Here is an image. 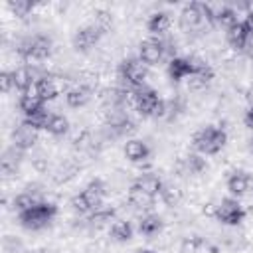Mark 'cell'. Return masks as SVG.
Instances as JSON below:
<instances>
[{"label":"cell","instance_id":"19","mask_svg":"<svg viewBox=\"0 0 253 253\" xmlns=\"http://www.w3.org/2000/svg\"><path fill=\"white\" fill-rule=\"evenodd\" d=\"M249 188H251V176H249L247 172L235 170V172L229 174V178H227V190H229V194H231L233 198L243 196Z\"/></svg>","mask_w":253,"mask_h":253},{"label":"cell","instance_id":"34","mask_svg":"<svg viewBox=\"0 0 253 253\" xmlns=\"http://www.w3.org/2000/svg\"><path fill=\"white\" fill-rule=\"evenodd\" d=\"M160 198H162L164 204L176 206V204L180 202V198H182V192H180L178 188H174V186H166V184H164V188H162V192H160Z\"/></svg>","mask_w":253,"mask_h":253},{"label":"cell","instance_id":"5","mask_svg":"<svg viewBox=\"0 0 253 253\" xmlns=\"http://www.w3.org/2000/svg\"><path fill=\"white\" fill-rule=\"evenodd\" d=\"M130 95H132L134 109L142 117H166V101L160 99L152 87L142 85V87L130 91Z\"/></svg>","mask_w":253,"mask_h":253},{"label":"cell","instance_id":"28","mask_svg":"<svg viewBox=\"0 0 253 253\" xmlns=\"http://www.w3.org/2000/svg\"><path fill=\"white\" fill-rule=\"evenodd\" d=\"M67 128H69V121H67L63 115H59V113H51L45 130H47L49 134H53V136H61V134L67 132Z\"/></svg>","mask_w":253,"mask_h":253},{"label":"cell","instance_id":"16","mask_svg":"<svg viewBox=\"0 0 253 253\" xmlns=\"http://www.w3.org/2000/svg\"><path fill=\"white\" fill-rule=\"evenodd\" d=\"M125 156H126L130 162L140 164V162H146V160H148L150 148H148V144H146L144 140H140V138H130V140H126V144H125Z\"/></svg>","mask_w":253,"mask_h":253},{"label":"cell","instance_id":"33","mask_svg":"<svg viewBox=\"0 0 253 253\" xmlns=\"http://www.w3.org/2000/svg\"><path fill=\"white\" fill-rule=\"evenodd\" d=\"M8 8L18 18H26L34 10V2H30V0H12V2H8Z\"/></svg>","mask_w":253,"mask_h":253},{"label":"cell","instance_id":"26","mask_svg":"<svg viewBox=\"0 0 253 253\" xmlns=\"http://www.w3.org/2000/svg\"><path fill=\"white\" fill-rule=\"evenodd\" d=\"M132 233H134V227H132V223L126 221V219H117V221L111 225V237H113L115 241H119V243L128 241V239L132 237Z\"/></svg>","mask_w":253,"mask_h":253},{"label":"cell","instance_id":"31","mask_svg":"<svg viewBox=\"0 0 253 253\" xmlns=\"http://www.w3.org/2000/svg\"><path fill=\"white\" fill-rule=\"evenodd\" d=\"M113 217H115V210L113 208H105V206H101L99 210H95L93 213H89V223L91 225H105V223H109V221H113Z\"/></svg>","mask_w":253,"mask_h":253},{"label":"cell","instance_id":"6","mask_svg":"<svg viewBox=\"0 0 253 253\" xmlns=\"http://www.w3.org/2000/svg\"><path fill=\"white\" fill-rule=\"evenodd\" d=\"M119 79L128 87V91H134L146 83L148 77V65L140 57H126L119 63Z\"/></svg>","mask_w":253,"mask_h":253},{"label":"cell","instance_id":"30","mask_svg":"<svg viewBox=\"0 0 253 253\" xmlns=\"http://www.w3.org/2000/svg\"><path fill=\"white\" fill-rule=\"evenodd\" d=\"M235 22H239V20H237V12L231 6H221L219 10H215V24H219V26H223L227 30Z\"/></svg>","mask_w":253,"mask_h":253},{"label":"cell","instance_id":"17","mask_svg":"<svg viewBox=\"0 0 253 253\" xmlns=\"http://www.w3.org/2000/svg\"><path fill=\"white\" fill-rule=\"evenodd\" d=\"M211 79H213V69L208 63L196 59V71L188 77V87L190 89H204Z\"/></svg>","mask_w":253,"mask_h":253},{"label":"cell","instance_id":"2","mask_svg":"<svg viewBox=\"0 0 253 253\" xmlns=\"http://www.w3.org/2000/svg\"><path fill=\"white\" fill-rule=\"evenodd\" d=\"M227 142V132L217 126V125H206L202 128H198L192 136V144L196 148V152L210 156V154H217Z\"/></svg>","mask_w":253,"mask_h":253},{"label":"cell","instance_id":"7","mask_svg":"<svg viewBox=\"0 0 253 253\" xmlns=\"http://www.w3.org/2000/svg\"><path fill=\"white\" fill-rule=\"evenodd\" d=\"M51 49H53V42L43 34L28 36L18 43V53L26 61H43L51 55Z\"/></svg>","mask_w":253,"mask_h":253},{"label":"cell","instance_id":"22","mask_svg":"<svg viewBox=\"0 0 253 253\" xmlns=\"http://www.w3.org/2000/svg\"><path fill=\"white\" fill-rule=\"evenodd\" d=\"M132 184H136L140 190H144V192H146V194H150L152 198H158V196H160V192H162V188H164L162 180H160L156 174H150V172L140 174Z\"/></svg>","mask_w":253,"mask_h":253},{"label":"cell","instance_id":"18","mask_svg":"<svg viewBox=\"0 0 253 253\" xmlns=\"http://www.w3.org/2000/svg\"><path fill=\"white\" fill-rule=\"evenodd\" d=\"M18 107H20V111H22L24 119L34 117V115H38V113L45 111V103H43L36 93H32V91L22 93V97H20V101H18Z\"/></svg>","mask_w":253,"mask_h":253},{"label":"cell","instance_id":"32","mask_svg":"<svg viewBox=\"0 0 253 253\" xmlns=\"http://www.w3.org/2000/svg\"><path fill=\"white\" fill-rule=\"evenodd\" d=\"M49 117H51V113H49V111H42V113H38V115H34V117H28V119H24V123H26L28 126L36 128V130L40 132V130H45V128H47Z\"/></svg>","mask_w":253,"mask_h":253},{"label":"cell","instance_id":"37","mask_svg":"<svg viewBox=\"0 0 253 253\" xmlns=\"http://www.w3.org/2000/svg\"><path fill=\"white\" fill-rule=\"evenodd\" d=\"M198 245H202L200 239H192V241H186L182 245V251L180 253H198Z\"/></svg>","mask_w":253,"mask_h":253},{"label":"cell","instance_id":"24","mask_svg":"<svg viewBox=\"0 0 253 253\" xmlns=\"http://www.w3.org/2000/svg\"><path fill=\"white\" fill-rule=\"evenodd\" d=\"M156 198H152L150 194H146L144 190H140L136 184H132L130 186V190H128V204L132 206V208H140V210H146V208H150L152 206V202H154Z\"/></svg>","mask_w":253,"mask_h":253},{"label":"cell","instance_id":"3","mask_svg":"<svg viewBox=\"0 0 253 253\" xmlns=\"http://www.w3.org/2000/svg\"><path fill=\"white\" fill-rule=\"evenodd\" d=\"M107 194V186L101 178L91 180L79 194L71 198V208L79 213H93L103 206V198Z\"/></svg>","mask_w":253,"mask_h":253},{"label":"cell","instance_id":"1","mask_svg":"<svg viewBox=\"0 0 253 253\" xmlns=\"http://www.w3.org/2000/svg\"><path fill=\"white\" fill-rule=\"evenodd\" d=\"M215 24V10L204 2H190L180 12V28L184 32H196Z\"/></svg>","mask_w":253,"mask_h":253},{"label":"cell","instance_id":"8","mask_svg":"<svg viewBox=\"0 0 253 253\" xmlns=\"http://www.w3.org/2000/svg\"><path fill=\"white\" fill-rule=\"evenodd\" d=\"M168 53H172L170 43H168L166 40H162V38L150 36V38L142 40L140 45H138V57H140L148 67L158 65Z\"/></svg>","mask_w":253,"mask_h":253},{"label":"cell","instance_id":"10","mask_svg":"<svg viewBox=\"0 0 253 253\" xmlns=\"http://www.w3.org/2000/svg\"><path fill=\"white\" fill-rule=\"evenodd\" d=\"M103 30L97 26V24H87L83 28H79L75 34H73V47L75 51H89L91 47H95L99 43V40L103 38Z\"/></svg>","mask_w":253,"mask_h":253},{"label":"cell","instance_id":"38","mask_svg":"<svg viewBox=\"0 0 253 253\" xmlns=\"http://www.w3.org/2000/svg\"><path fill=\"white\" fill-rule=\"evenodd\" d=\"M243 24H245V28H247V32L251 34V38H253V10H249L247 14H245V18L241 20Z\"/></svg>","mask_w":253,"mask_h":253},{"label":"cell","instance_id":"27","mask_svg":"<svg viewBox=\"0 0 253 253\" xmlns=\"http://www.w3.org/2000/svg\"><path fill=\"white\" fill-rule=\"evenodd\" d=\"M22 154H24V152H22L20 148H16V146L8 148V150L2 154V172H4V174H12V172H16Z\"/></svg>","mask_w":253,"mask_h":253},{"label":"cell","instance_id":"40","mask_svg":"<svg viewBox=\"0 0 253 253\" xmlns=\"http://www.w3.org/2000/svg\"><path fill=\"white\" fill-rule=\"evenodd\" d=\"M249 150H251V152H253V138H251V140H249Z\"/></svg>","mask_w":253,"mask_h":253},{"label":"cell","instance_id":"23","mask_svg":"<svg viewBox=\"0 0 253 253\" xmlns=\"http://www.w3.org/2000/svg\"><path fill=\"white\" fill-rule=\"evenodd\" d=\"M160 229H162V217L156 215V213H146L138 219V231L146 237L156 235Z\"/></svg>","mask_w":253,"mask_h":253},{"label":"cell","instance_id":"12","mask_svg":"<svg viewBox=\"0 0 253 253\" xmlns=\"http://www.w3.org/2000/svg\"><path fill=\"white\" fill-rule=\"evenodd\" d=\"M42 75H43V73H42ZM42 75L38 73L36 67H32V65H22V67H18V69L12 71L14 89H18V91H22V93H28V91L36 85V81H38Z\"/></svg>","mask_w":253,"mask_h":253},{"label":"cell","instance_id":"39","mask_svg":"<svg viewBox=\"0 0 253 253\" xmlns=\"http://www.w3.org/2000/svg\"><path fill=\"white\" fill-rule=\"evenodd\" d=\"M243 121H245V126L253 130V105H251V107L245 111V117H243Z\"/></svg>","mask_w":253,"mask_h":253},{"label":"cell","instance_id":"13","mask_svg":"<svg viewBox=\"0 0 253 253\" xmlns=\"http://www.w3.org/2000/svg\"><path fill=\"white\" fill-rule=\"evenodd\" d=\"M225 38H227V43L233 49H237V51L245 49L249 45V42H251V34L247 32V28H245L243 22H235L233 26H229L225 30Z\"/></svg>","mask_w":253,"mask_h":253},{"label":"cell","instance_id":"9","mask_svg":"<svg viewBox=\"0 0 253 253\" xmlns=\"http://www.w3.org/2000/svg\"><path fill=\"white\" fill-rule=\"evenodd\" d=\"M215 219L221 221L223 225H239L245 219V210L237 202V198H223L213 211Z\"/></svg>","mask_w":253,"mask_h":253},{"label":"cell","instance_id":"11","mask_svg":"<svg viewBox=\"0 0 253 253\" xmlns=\"http://www.w3.org/2000/svg\"><path fill=\"white\" fill-rule=\"evenodd\" d=\"M168 77L178 83L182 79H188L194 71H196V59H190V57H172L168 59Z\"/></svg>","mask_w":253,"mask_h":253},{"label":"cell","instance_id":"41","mask_svg":"<svg viewBox=\"0 0 253 253\" xmlns=\"http://www.w3.org/2000/svg\"><path fill=\"white\" fill-rule=\"evenodd\" d=\"M138 253H154V251H150V249H142V251H138Z\"/></svg>","mask_w":253,"mask_h":253},{"label":"cell","instance_id":"29","mask_svg":"<svg viewBox=\"0 0 253 253\" xmlns=\"http://www.w3.org/2000/svg\"><path fill=\"white\" fill-rule=\"evenodd\" d=\"M38 202H42V198L36 194V192H22L14 198V210L20 213V211H26L30 210L32 206H36Z\"/></svg>","mask_w":253,"mask_h":253},{"label":"cell","instance_id":"14","mask_svg":"<svg viewBox=\"0 0 253 253\" xmlns=\"http://www.w3.org/2000/svg\"><path fill=\"white\" fill-rule=\"evenodd\" d=\"M36 140H38V130L32 128V126H28L24 121H22V125L16 126L14 132H12V146L20 148L22 152L28 150V148H32V146L36 144Z\"/></svg>","mask_w":253,"mask_h":253},{"label":"cell","instance_id":"20","mask_svg":"<svg viewBox=\"0 0 253 253\" xmlns=\"http://www.w3.org/2000/svg\"><path fill=\"white\" fill-rule=\"evenodd\" d=\"M91 95H93L91 87H87V85H75V87L67 89L65 103L69 107H73V109H79V107H85L91 101Z\"/></svg>","mask_w":253,"mask_h":253},{"label":"cell","instance_id":"35","mask_svg":"<svg viewBox=\"0 0 253 253\" xmlns=\"http://www.w3.org/2000/svg\"><path fill=\"white\" fill-rule=\"evenodd\" d=\"M93 24H97L103 32H107L109 26L113 24V16H111V12H107V10H97V12H95V22H93Z\"/></svg>","mask_w":253,"mask_h":253},{"label":"cell","instance_id":"25","mask_svg":"<svg viewBox=\"0 0 253 253\" xmlns=\"http://www.w3.org/2000/svg\"><path fill=\"white\" fill-rule=\"evenodd\" d=\"M182 166L188 174H202L206 168H208V162L204 158V154L200 152H190L188 156H184L182 160Z\"/></svg>","mask_w":253,"mask_h":253},{"label":"cell","instance_id":"4","mask_svg":"<svg viewBox=\"0 0 253 253\" xmlns=\"http://www.w3.org/2000/svg\"><path fill=\"white\" fill-rule=\"evenodd\" d=\"M55 215H57V206L53 202L42 200L36 206H32L30 210L20 211L18 213V221H20V225L24 229L38 231V229H43L45 225H49Z\"/></svg>","mask_w":253,"mask_h":253},{"label":"cell","instance_id":"36","mask_svg":"<svg viewBox=\"0 0 253 253\" xmlns=\"http://www.w3.org/2000/svg\"><path fill=\"white\" fill-rule=\"evenodd\" d=\"M0 87L4 93H8L10 89H14V77H12V71H2L0 75Z\"/></svg>","mask_w":253,"mask_h":253},{"label":"cell","instance_id":"21","mask_svg":"<svg viewBox=\"0 0 253 253\" xmlns=\"http://www.w3.org/2000/svg\"><path fill=\"white\" fill-rule=\"evenodd\" d=\"M146 30L154 38L164 36L170 30V16L166 12H154V14H150L148 20H146Z\"/></svg>","mask_w":253,"mask_h":253},{"label":"cell","instance_id":"15","mask_svg":"<svg viewBox=\"0 0 253 253\" xmlns=\"http://www.w3.org/2000/svg\"><path fill=\"white\" fill-rule=\"evenodd\" d=\"M34 93H36L43 103H47V101H53V99L59 95V85H57L55 77H51V75H42V77L36 81V85H34Z\"/></svg>","mask_w":253,"mask_h":253}]
</instances>
